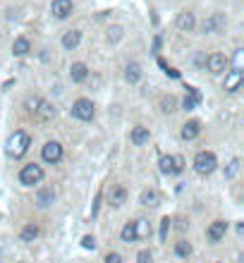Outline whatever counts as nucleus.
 <instances>
[{
	"label": "nucleus",
	"mask_w": 244,
	"mask_h": 263,
	"mask_svg": "<svg viewBox=\"0 0 244 263\" xmlns=\"http://www.w3.org/2000/svg\"><path fill=\"white\" fill-rule=\"evenodd\" d=\"M120 237H122V242H127V244H132V242H136V230H134V223H127V225L120 230Z\"/></svg>",
	"instance_id": "obj_22"
},
{
	"label": "nucleus",
	"mask_w": 244,
	"mask_h": 263,
	"mask_svg": "<svg viewBox=\"0 0 244 263\" xmlns=\"http://www.w3.org/2000/svg\"><path fill=\"white\" fill-rule=\"evenodd\" d=\"M125 77H127L130 84H136V81L141 79V67H139L136 62H130V65L125 67Z\"/></svg>",
	"instance_id": "obj_20"
},
{
	"label": "nucleus",
	"mask_w": 244,
	"mask_h": 263,
	"mask_svg": "<svg viewBox=\"0 0 244 263\" xmlns=\"http://www.w3.org/2000/svg\"><path fill=\"white\" fill-rule=\"evenodd\" d=\"M199 103H201V94H199V89L187 86V96H185V101H182V108H185V110H194Z\"/></svg>",
	"instance_id": "obj_12"
},
{
	"label": "nucleus",
	"mask_w": 244,
	"mask_h": 263,
	"mask_svg": "<svg viewBox=\"0 0 244 263\" xmlns=\"http://www.w3.org/2000/svg\"><path fill=\"white\" fill-rule=\"evenodd\" d=\"M175 105H177V98H175V96H165V98L161 101V110H163V113H175V110H177Z\"/></svg>",
	"instance_id": "obj_25"
},
{
	"label": "nucleus",
	"mask_w": 244,
	"mask_h": 263,
	"mask_svg": "<svg viewBox=\"0 0 244 263\" xmlns=\"http://www.w3.org/2000/svg\"><path fill=\"white\" fill-rule=\"evenodd\" d=\"M175 254H177V256H182V259L191 256V244L185 242V239H182V242H177V244H175Z\"/></svg>",
	"instance_id": "obj_27"
},
{
	"label": "nucleus",
	"mask_w": 244,
	"mask_h": 263,
	"mask_svg": "<svg viewBox=\"0 0 244 263\" xmlns=\"http://www.w3.org/2000/svg\"><path fill=\"white\" fill-rule=\"evenodd\" d=\"M19 263H22V261H19Z\"/></svg>",
	"instance_id": "obj_39"
},
{
	"label": "nucleus",
	"mask_w": 244,
	"mask_h": 263,
	"mask_svg": "<svg viewBox=\"0 0 244 263\" xmlns=\"http://www.w3.org/2000/svg\"><path fill=\"white\" fill-rule=\"evenodd\" d=\"M125 201H127V189L122 187V184L110 187V191H108V204H110L113 208H120Z\"/></svg>",
	"instance_id": "obj_9"
},
{
	"label": "nucleus",
	"mask_w": 244,
	"mask_h": 263,
	"mask_svg": "<svg viewBox=\"0 0 244 263\" xmlns=\"http://www.w3.org/2000/svg\"><path fill=\"white\" fill-rule=\"evenodd\" d=\"M62 144H57V141H48L43 149H41V156H43V160L46 163H60L62 160Z\"/></svg>",
	"instance_id": "obj_5"
},
{
	"label": "nucleus",
	"mask_w": 244,
	"mask_h": 263,
	"mask_svg": "<svg viewBox=\"0 0 244 263\" xmlns=\"http://www.w3.org/2000/svg\"><path fill=\"white\" fill-rule=\"evenodd\" d=\"M79 43H81V31H79V29H70V31H65V36H62V46H65L67 51H75Z\"/></svg>",
	"instance_id": "obj_13"
},
{
	"label": "nucleus",
	"mask_w": 244,
	"mask_h": 263,
	"mask_svg": "<svg viewBox=\"0 0 244 263\" xmlns=\"http://www.w3.org/2000/svg\"><path fill=\"white\" fill-rule=\"evenodd\" d=\"M175 24H177V29L180 31H194V26H196V19H194V15L191 12H180L177 15V19H175Z\"/></svg>",
	"instance_id": "obj_11"
},
{
	"label": "nucleus",
	"mask_w": 244,
	"mask_h": 263,
	"mask_svg": "<svg viewBox=\"0 0 244 263\" xmlns=\"http://www.w3.org/2000/svg\"><path fill=\"white\" fill-rule=\"evenodd\" d=\"M72 10H75L72 0H53L51 2V12H53L55 19H67L72 15Z\"/></svg>",
	"instance_id": "obj_6"
},
{
	"label": "nucleus",
	"mask_w": 244,
	"mask_h": 263,
	"mask_svg": "<svg viewBox=\"0 0 244 263\" xmlns=\"http://www.w3.org/2000/svg\"><path fill=\"white\" fill-rule=\"evenodd\" d=\"M213 263H218V261H213Z\"/></svg>",
	"instance_id": "obj_38"
},
{
	"label": "nucleus",
	"mask_w": 244,
	"mask_h": 263,
	"mask_svg": "<svg viewBox=\"0 0 244 263\" xmlns=\"http://www.w3.org/2000/svg\"><path fill=\"white\" fill-rule=\"evenodd\" d=\"M106 263H122V256H120V254H108V256H106Z\"/></svg>",
	"instance_id": "obj_35"
},
{
	"label": "nucleus",
	"mask_w": 244,
	"mask_h": 263,
	"mask_svg": "<svg viewBox=\"0 0 244 263\" xmlns=\"http://www.w3.org/2000/svg\"><path fill=\"white\" fill-rule=\"evenodd\" d=\"M232 70H242V51L235 53V67H232Z\"/></svg>",
	"instance_id": "obj_36"
},
{
	"label": "nucleus",
	"mask_w": 244,
	"mask_h": 263,
	"mask_svg": "<svg viewBox=\"0 0 244 263\" xmlns=\"http://www.w3.org/2000/svg\"><path fill=\"white\" fill-rule=\"evenodd\" d=\"M158 48H161V38L156 36V38H153V51H158Z\"/></svg>",
	"instance_id": "obj_37"
},
{
	"label": "nucleus",
	"mask_w": 244,
	"mask_h": 263,
	"mask_svg": "<svg viewBox=\"0 0 244 263\" xmlns=\"http://www.w3.org/2000/svg\"><path fill=\"white\" fill-rule=\"evenodd\" d=\"M170 227H172V220H170V218H163V220H161V242H165V239H168Z\"/></svg>",
	"instance_id": "obj_28"
},
{
	"label": "nucleus",
	"mask_w": 244,
	"mask_h": 263,
	"mask_svg": "<svg viewBox=\"0 0 244 263\" xmlns=\"http://www.w3.org/2000/svg\"><path fill=\"white\" fill-rule=\"evenodd\" d=\"M172 160H175V175L185 170V158L182 156H172Z\"/></svg>",
	"instance_id": "obj_32"
},
{
	"label": "nucleus",
	"mask_w": 244,
	"mask_h": 263,
	"mask_svg": "<svg viewBox=\"0 0 244 263\" xmlns=\"http://www.w3.org/2000/svg\"><path fill=\"white\" fill-rule=\"evenodd\" d=\"M237 172H240V160L235 158V160H232V163L227 165V170H225V177H235Z\"/></svg>",
	"instance_id": "obj_30"
},
{
	"label": "nucleus",
	"mask_w": 244,
	"mask_h": 263,
	"mask_svg": "<svg viewBox=\"0 0 244 263\" xmlns=\"http://www.w3.org/2000/svg\"><path fill=\"white\" fill-rule=\"evenodd\" d=\"M120 38H122V26H110V29H108V41H110V43H117Z\"/></svg>",
	"instance_id": "obj_29"
},
{
	"label": "nucleus",
	"mask_w": 244,
	"mask_h": 263,
	"mask_svg": "<svg viewBox=\"0 0 244 263\" xmlns=\"http://www.w3.org/2000/svg\"><path fill=\"white\" fill-rule=\"evenodd\" d=\"M225 232H227V223L225 220H216V223H211L206 230V237H208V242H220L223 237H225Z\"/></svg>",
	"instance_id": "obj_8"
},
{
	"label": "nucleus",
	"mask_w": 244,
	"mask_h": 263,
	"mask_svg": "<svg viewBox=\"0 0 244 263\" xmlns=\"http://www.w3.org/2000/svg\"><path fill=\"white\" fill-rule=\"evenodd\" d=\"M29 51H31V43H29V38H24V36L15 38V43H12V53H15V55H27Z\"/></svg>",
	"instance_id": "obj_19"
},
{
	"label": "nucleus",
	"mask_w": 244,
	"mask_h": 263,
	"mask_svg": "<svg viewBox=\"0 0 244 263\" xmlns=\"http://www.w3.org/2000/svg\"><path fill=\"white\" fill-rule=\"evenodd\" d=\"M216 168H218V160H216V156H213L211 151L196 153V158H194V170H196L199 175H211Z\"/></svg>",
	"instance_id": "obj_3"
},
{
	"label": "nucleus",
	"mask_w": 244,
	"mask_h": 263,
	"mask_svg": "<svg viewBox=\"0 0 244 263\" xmlns=\"http://www.w3.org/2000/svg\"><path fill=\"white\" fill-rule=\"evenodd\" d=\"M38 117V120H43V122H48V120H53L55 117V108L48 103V101H41L38 103V108H36V113H34Z\"/></svg>",
	"instance_id": "obj_16"
},
{
	"label": "nucleus",
	"mask_w": 244,
	"mask_h": 263,
	"mask_svg": "<svg viewBox=\"0 0 244 263\" xmlns=\"http://www.w3.org/2000/svg\"><path fill=\"white\" fill-rule=\"evenodd\" d=\"M206 67L211 75H220V72H225L227 67V57L223 53H213V55L206 57Z\"/></svg>",
	"instance_id": "obj_7"
},
{
	"label": "nucleus",
	"mask_w": 244,
	"mask_h": 263,
	"mask_svg": "<svg viewBox=\"0 0 244 263\" xmlns=\"http://www.w3.org/2000/svg\"><path fill=\"white\" fill-rule=\"evenodd\" d=\"M53 201H55V191H53L51 187H43V189H38V191H36V204L41 208L51 206Z\"/></svg>",
	"instance_id": "obj_14"
},
{
	"label": "nucleus",
	"mask_w": 244,
	"mask_h": 263,
	"mask_svg": "<svg viewBox=\"0 0 244 263\" xmlns=\"http://www.w3.org/2000/svg\"><path fill=\"white\" fill-rule=\"evenodd\" d=\"M41 180H43V168L36 165V163H29V165H24V168L19 170V182L24 187H34Z\"/></svg>",
	"instance_id": "obj_2"
},
{
	"label": "nucleus",
	"mask_w": 244,
	"mask_h": 263,
	"mask_svg": "<svg viewBox=\"0 0 244 263\" xmlns=\"http://www.w3.org/2000/svg\"><path fill=\"white\" fill-rule=\"evenodd\" d=\"M136 263H153L151 251H146V249H144V251H139V254H136Z\"/></svg>",
	"instance_id": "obj_31"
},
{
	"label": "nucleus",
	"mask_w": 244,
	"mask_h": 263,
	"mask_svg": "<svg viewBox=\"0 0 244 263\" xmlns=\"http://www.w3.org/2000/svg\"><path fill=\"white\" fill-rule=\"evenodd\" d=\"M199 132H201V125H199L196 120H189L187 125L182 127V139H185V141H191V139L199 136Z\"/></svg>",
	"instance_id": "obj_18"
},
{
	"label": "nucleus",
	"mask_w": 244,
	"mask_h": 263,
	"mask_svg": "<svg viewBox=\"0 0 244 263\" xmlns=\"http://www.w3.org/2000/svg\"><path fill=\"white\" fill-rule=\"evenodd\" d=\"M29 146H31V136L27 134V132H15L10 139H7V156L10 158H22L27 151H29Z\"/></svg>",
	"instance_id": "obj_1"
},
{
	"label": "nucleus",
	"mask_w": 244,
	"mask_h": 263,
	"mask_svg": "<svg viewBox=\"0 0 244 263\" xmlns=\"http://www.w3.org/2000/svg\"><path fill=\"white\" fill-rule=\"evenodd\" d=\"M72 115H75L77 120H81V122H89V120H94L96 105L89 98H79V101H75V105H72Z\"/></svg>",
	"instance_id": "obj_4"
},
{
	"label": "nucleus",
	"mask_w": 244,
	"mask_h": 263,
	"mask_svg": "<svg viewBox=\"0 0 244 263\" xmlns=\"http://www.w3.org/2000/svg\"><path fill=\"white\" fill-rule=\"evenodd\" d=\"M141 204L144 206H158V191L156 189H146L141 194Z\"/></svg>",
	"instance_id": "obj_24"
},
{
	"label": "nucleus",
	"mask_w": 244,
	"mask_h": 263,
	"mask_svg": "<svg viewBox=\"0 0 244 263\" xmlns=\"http://www.w3.org/2000/svg\"><path fill=\"white\" fill-rule=\"evenodd\" d=\"M149 130H146V127H141V125H139V127H134V130L130 132V141L132 144H134V146H141V144H146V141H149Z\"/></svg>",
	"instance_id": "obj_15"
},
{
	"label": "nucleus",
	"mask_w": 244,
	"mask_h": 263,
	"mask_svg": "<svg viewBox=\"0 0 244 263\" xmlns=\"http://www.w3.org/2000/svg\"><path fill=\"white\" fill-rule=\"evenodd\" d=\"M86 77H89V67H86L84 62H75V65L70 67V79H72V81L79 84V81H84Z\"/></svg>",
	"instance_id": "obj_17"
},
{
	"label": "nucleus",
	"mask_w": 244,
	"mask_h": 263,
	"mask_svg": "<svg viewBox=\"0 0 244 263\" xmlns=\"http://www.w3.org/2000/svg\"><path fill=\"white\" fill-rule=\"evenodd\" d=\"M38 103H41V98H29V101H27V110H29V113H36Z\"/></svg>",
	"instance_id": "obj_33"
},
{
	"label": "nucleus",
	"mask_w": 244,
	"mask_h": 263,
	"mask_svg": "<svg viewBox=\"0 0 244 263\" xmlns=\"http://www.w3.org/2000/svg\"><path fill=\"white\" fill-rule=\"evenodd\" d=\"M81 246H84V249H96V239L91 235H86V237L81 239Z\"/></svg>",
	"instance_id": "obj_34"
},
{
	"label": "nucleus",
	"mask_w": 244,
	"mask_h": 263,
	"mask_svg": "<svg viewBox=\"0 0 244 263\" xmlns=\"http://www.w3.org/2000/svg\"><path fill=\"white\" fill-rule=\"evenodd\" d=\"M19 237H22V242H34V239L38 237V227L34 225V223H31V225H24Z\"/></svg>",
	"instance_id": "obj_23"
},
{
	"label": "nucleus",
	"mask_w": 244,
	"mask_h": 263,
	"mask_svg": "<svg viewBox=\"0 0 244 263\" xmlns=\"http://www.w3.org/2000/svg\"><path fill=\"white\" fill-rule=\"evenodd\" d=\"M242 81H244V72H242V70H230L223 86H225V91H230V94H232V91H237V89L242 86Z\"/></svg>",
	"instance_id": "obj_10"
},
{
	"label": "nucleus",
	"mask_w": 244,
	"mask_h": 263,
	"mask_svg": "<svg viewBox=\"0 0 244 263\" xmlns=\"http://www.w3.org/2000/svg\"><path fill=\"white\" fill-rule=\"evenodd\" d=\"M134 230H136V242H139V239H146L151 235L149 220H134Z\"/></svg>",
	"instance_id": "obj_21"
},
{
	"label": "nucleus",
	"mask_w": 244,
	"mask_h": 263,
	"mask_svg": "<svg viewBox=\"0 0 244 263\" xmlns=\"http://www.w3.org/2000/svg\"><path fill=\"white\" fill-rule=\"evenodd\" d=\"M161 172L175 175V160H172V156H163V158H161Z\"/></svg>",
	"instance_id": "obj_26"
}]
</instances>
